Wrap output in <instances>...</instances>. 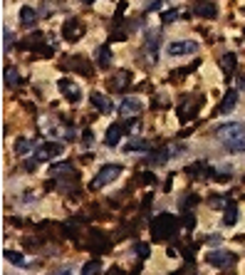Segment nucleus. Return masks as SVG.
Here are the masks:
<instances>
[{
	"label": "nucleus",
	"mask_w": 245,
	"mask_h": 275,
	"mask_svg": "<svg viewBox=\"0 0 245 275\" xmlns=\"http://www.w3.org/2000/svg\"><path fill=\"white\" fill-rule=\"evenodd\" d=\"M149 230H151V238H154V240L163 243V240H171V238L176 235L178 221H176V216H171V213H156V216L151 218V223H149Z\"/></svg>",
	"instance_id": "1"
},
{
	"label": "nucleus",
	"mask_w": 245,
	"mask_h": 275,
	"mask_svg": "<svg viewBox=\"0 0 245 275\" xmlns=\"http://www.w3.org/2000/svg\"><path fill=\"white\" fill-rule=\"evenodd\" d=\"M87 240H89V243H84V245H87V250H92L94 255H102V253H107V250L112 248L109 235H107L104 230H99V228H89Z\"/></svg>",
	"instance_id": "2"
},
{
	"label": "nucleus",
	"mask_w": 245,
	"mask_h": 275,
	"mask_svg": "<svg viewBox=\"0 0 245 275\" xmlns=\"http://www.w3.org/2000/svg\"><path fill=\"white\" fill-rule=\"evenodd\" d=\"M20 47H23V50H33V52H38V55H42V57H52V52H55V47L45 45V35H42V33H33L28 40L20 43Z\"/></svg>",
	"instance_id": "3"
},
{
	"label": "nucleus",
	"mask_w": 245,
	"mask_h": 275,
	"mask_svg": "<svg viewBox=\"0 0 245 275\" xmlns=\"http://www.w3.org/2000/svg\"><path fill=\"white\" fill-rule=\"evenodd\" d=\"M124 171V166L122 164H104L102 169H99V174L94 176V181H92V188H102V186H107V183H112L119 174Z\"/></svg>",
	"instance_id": "4"
},
{
	"label": "nucleus",
	"mask_w": 245,
	"mask_h": 275,
	"mask_svg": "<svg viewBox=\"0 0 245 275\" xmlns=\"http://www.w3.org/2000/svg\"><path fill=\"white\" fill-rule=\"evenodd\" d=\"M205 260H208L213 268L225 270V268H233V265H235L238 255H235V253H230V250H213V253H208V255H205Z\"/></svg>",
	"instance_id": "5"
},
{
	"label": "nucleus",
	"mask_w": 245,
	"mask_h": 275,
	"mask_svg": "<svg viewBox=\"0 0 245 275\" xmlns=\"http://www.w3.org/2000/svg\"><path fill=\"white\" fill-rule=\"evenodd\" d=\"M166 52H168L171 57H178V55H193V52H198V43H193V40H176V43H168Z\"/></svg>",
	"instance_id": "6"
},
{
	"label": "nucleus",
	"mask_w": 245,
	"mask_h": 275,
	"mask_svg": "<svg viewBox=\"0 0 245 275\" xmlns=\"http://www.w3.org/2000/svg\"><path fill=\"white\" fill-rule=\"evenodd\" d=\"M62 67H65V70H70V72H80V75H84V77H89V75H92V65H89V60H87V57H82V55H75V57L65 60V62H62Z\"/></svg>",
	"instance_id": "7"
},
{
	"label": "nucleus",
	"mask_w": 245,
	"mask_h": 275,
	"mask_svg": "<svg viewBox=\"0 0 245 275\" xmlns=\"http://www.w3.org/2000/svg\"><path fill=\"white\" fill-rule=\"evenodd\" d=\"M218 139L225 144V141H233V139H243L245 137V124H225V127H220L218 132Z\"/></svg>",
	"instance_id": "8"
},
{
	"label": "nucleus",
	"mask_w": 245,
	"mask_h": 275,
	"mask_svg": "<svg viewBox=\"0 0 245 275\" xmlns=\"http://www.w3.org/2000/svg\"><path fill=\"white\" fill-rule=\"evenodd\" d=\"M82 35H84V25H82L80 20H67V23L62 25V38H65L67 43H77Z\"/></svg>",
	"instance_id": "9"
},
{
	"label": "nucleus",
	"mask_w": 245,
	"mask_h": 275,
	"mask_svg": "<svg viewBox=\"0 0 245 275\" xmlns=\"http://www.w3.org/2000/svg\"><path fill=\"white\" fill-rule=\"evenodd\" d=\"M57 87H60V92L70 99V102H80V97H82V92H80V87H77V82H72L70 77H62L60 82H57Z\"/></svg>",
	"instance_id": "10"
},
{
	"label": "nucleus",
	"mask_w": 245,
	"mask_h": 275,
	"mask_svg": "<svg viewBox=\"0 0 245 275\" xmlns=\"http://www.w3.org/2000/svg\"><path fill=\"white\" fill-rule=\"evenodd\" d=\"M198 107H201V102H196V99H191V97H186L181 104H178V119L181 122H188V119H193L196 117V112H198Z\"/></svg>",
	"instance_id": "11"
},
{
	"label": "nucleus",
	"mask_w": 245,
	"mask_h": 275,
	"mask_svg": "<svg viewBox=\"0 0 245 275\" xmlns=\"http://www.w3.org/2000/svg\"><path fill=\"white\" fill-rule=\"evenodd\" d=\"M126 132H129V129H126V122H124V124H112V127L107 129V134H104V144H107V146H117Z\"/></svg>",
	"instance_id": "12"
},
{
	"label": "nucleus",
	"mask_w": 245,
	"mask_h": 275,
	"mask_svg": "<svg viewBox=\"0 0 245 275\" xmlns=\"http://www.w3.org/2000/svg\"><path fill=\"white\" fill-rule=\"evenodd\" d=\"M62 144L60 141H45L42 146H40V151H38V159L40 161H50V159H55L57 154H62Z\"/></svg>",
	"instance_id": "13"
},
{
	"label": "nucleus",
	"mask_w": 245,
	"mask_h": 275,
	"mask_svg": "<svg viewBox=\"0 0 245 275\" xmlns=\"http://www.w3.org/2000/svg\"><path fill=\"white\" fill-rule=\"evenodd\" d=\"M129 82H131V75H129L126 70H122V72H117V75L109 80V90H112V92H124V90L129 87Z\"/></svg>",
	"instance_id": "14"
},
{
	"label": "nucleus",
	"mask_w": 245,
	"mask_h": 275,
	"mask_svg": "<svg viewBox=\"0 0 245 275\" xmlns=\"http://www.w3.org/2000/svg\"><path fill=\"white\" fill-rule=\"evenodd\" d=\"M141 99L139 97H124L122 99V104H119V114L122 117H126V114H136V112H141Z\"/></svg>",
	"instance_id": "15"
},
{
	"label": "nucleus",
	"mask_w": 245,
	"mask_h": 275,
	"mask_svg": "<svg viewBox=\"0 0 245 275\" xmlns=\"http://www.w3.org/2000/svg\"><path fill=\"white\" fill-rule=\"evenodd\" d=\"M235 99H238V92H235V90H228L225 97H223V102L218 104L215 112H218V114H228V112H233V109H235Z\"/></svg>",
	"instance_id": "16"
},
{
	"label": "nucleus",
	"mask_w": 245,
	"mask_h": 275,
	"mask_svg": "<svg viewBox=\"0 0 245 275\" xmlns=\"http://www.w3.org/2000/svg\"><path fill=\"white\" fill-rule=\"evenodd\" d=\"M196 15H201V18H205V20H213L215 15H218V10H215V5L213 3H208V0H201V3H196Z\"/></svg>",
	"instance_id": "17"
},
{
	"label": "nucleus",
	"mask_w": 245,
	"mask_h": 275,
	"mask_svg": "<svg viewBox=\"0 0 245 275\" xmlns=\"http://www.w3.org/2000/svg\"><path fill=\"white\" fill-rule=\"evenodd\" d=\"M159 30H149V35H146V52H149V57H151V65L156 62V50H159Z\"/></svg>",
	"instance_id": "18"
},
{
	"label": "nucleus",
	"mask_w": 245,
	"mask_h": 275,
	"mask_svg": "<svg viewBox=\"0 0 245 275\" xmlns=\"http://www.w3.org/2000/svg\"><path fill=\"white\" fill-rule=\"evenodd\" d=\"M3 258L10 260V263L18 265V268H33V263H28V258H25L23 253H18V250H3Z\"/></svg>",
	"instance_id": "19"
},
{
	"label": "nucleus",
	"mask_w": 245,
	"mask_h": 275,
	"mask_svg": "<svg viewBox=\"0 0 245 275\" xmlns=\"http://www.w3.org/2000/svg\"><path fill=\"white\" fill-rule=\"evenodd\" d=\"M89 99H92L94 109H99L102 114H109V112H112V102H109L104 94H99V92H92V97H89Z\"/></svg>",
	"instance_id": "20"
},
{
	"label": "nucleus",
	"mask_w": 245,
	"mask_h": 275,
	"mask_svg": "<svg viewBox=\"0 0 245 275\" xmlns=\"http://www.w3.org/2000/svg\"><path fill=\"white\" fill-rule=\"evenodd\" d=\"M20 23H23L25 28H35V25H38V10H33L30 5H25V8L20 10Z\"/></svg>",
	"instance_id": "21"
},
{
	"label": "nucleus",
	"mask_w": 245,
	"mask_h": 275,
	"mask_svg": "<svg viewBox=\"0 0 245 275\" xmlns=\"http://www.w3.org/2000/svg\"><path fill=\"white\" fill-rule=\"evenodd\" d=\"M235 221H238V203L230 198L228 206H225V213H223V223L225 226H235Z\"/></svg>",
	"instance_id": "22"
},
{
	"label": "nucleus",
	"mask_w": 245,
	"mask_h": 275,
	"mask_svg": "<svg viewBox=\"0 0 245 275\" xmlns=\"http://www.w3.org/2000/svg\"><path fill=\"white\" fill-rule=\"evenodd\" d=\"M3 77H5V85H8V87H18V85H23V77L18 75V70H15L13 65H8V67H5Z\"/></svg>",
	"instance_id": "23"
},
{
	"label": "nucleus",
	"mask_w": 245,
	"mask_h": 275,
	"mask_svg": "<svg viewBox=\"0 0 245 275\" xmlns=\"http://www.w3.org/2000/svg\"><path fill=\"white\" fill-rule=\"evenodd\" d=\"M97 60H99L97 65H99L102 70H107V67L112 65V50H109V45H102V47H99V52H97Z\"/></svg>",
	"instance_id": "24"
},
{
	"label": "nucleus",
	"mask_w": 245,
	"mask_h": 275,
	"mask_svg": "<svg viewBox=\"0 0 245 275\" xmlns=\"http://www.w3.org/2000/svg\"><path fill=\"white\" fill-rule=\"evenodd\" d=\"M235 65H238V57H235L233 52H225V55L220 57V67H223L225 75H230V72L235 70Z\"/></svg>",
	"instance_id": "25"
},
{
	"label": "nucleus",
	"mask_w": 245,
	"mask_h": 275,
	"mask_svg": "<svg viewBox=\"0 0 245 275\" xmlns=\"http://www.w3.org/2000/svg\"><path fill=\"white\" fill-rule=\"evenodd\" d=\"M124 149H126V151H149V149H151V144H149V141H144V139H131Z\"/></svg>",
	"instance_id": "26"
},
{
	"label": "nucleus",
	"mask_w": 245,
	"mask_h": 275,
	"mask_svg": "<svg viewBox=\"0 0 245 275\" xmlns=\"http://www.w3.org/2000/svg\"><path fill=\"white\" fill-rule=\"evenodd\" d=\"M99 273H102V263L99 260H89L82 268V275H99Z\"/></svg>",
	"instance_id": "27"
},
{
	"label": "nucleus",
	"mask_w": 245,
	"mask_h": 275,
	"mask_svg": "<svg viewBox=\"0 0 245 275\" xmlns=\"http://www.w3.org/2000/svg\"><path fill=\"white\" fill-rule=\"evenodd\" d=\"M13 30L10 28H3V52H10L13 50Z\"/></svg>",
	"instance_id": "28"
},
{
	"label": "nucleus",
	"mask_w": 245,
	"mask_h": 275,
	"mask_svg": "<svg viewBox=\"0 0 245 275\" xmlns=\"http://www.w3.org/2000/svg\"><path fill=\"white\" fill-rule=\"evenodd\" d=\"M30 149H33V141H30V139H18V141H15V154L23 156V154H28Z\"/></svg>",
	"instance_id": "29"
},
{
	"label": "nucleus",
	"mask_w": 245,
	"mask_h": 275,
	"mask_svg": "<svg viewBox=\"0 0 245 275\" xmlns=\"http://www.w3.org/2000/svg\"><path fill=\"white\" fill-rule=\"evenodd\" d=\"M228 151H245V137L243 139H233V141H225L223 144Z\"/></svg>",
	"instance_id": "30"
},
{
	"label": "nucleus",
	"mask_w": 245,
	"mask_h": 275,
	"mask_svg": "<svg viewBox=\"0 0 245 275\" xmlns=\"http://www.w3.org/2000/svg\"><path fill=\"white\" fill-rule=\"evenodd\" d=\"M230 198H223V196H208V206L210 208H225Z\"/></svg>",
	"instance_id": "31"
},
{
	"label": "nucleus",
	"mask_w": 245,
	"mask_h": 275,
	"mask_svg": "<svg viewBox=\"0 0 245 275\" xmlns=\"http://www.w3.org/2000/svg\"><path fill=\"white\" fill-rule=\"evenodd\" d=\"M178 18H181V10H166V13H161V23L163 25H168V23H173Z\"/></svg>",
	"instance_id": "32"
},
{
	"label": "nucleus",
	"mask_w": 245,
	"mask_h": 275,
	"mask_svg": "<svg viewBox=\"0 0 245 275\" xmlns=\"http://www.w3.org/2000/svg\"><path fill=\"white\" fill-rule=\"evenodd\" d=\"M55 134H57L60 139H75V134H77V132H75L72 127H57V129H55Z\"/></svg>",
	"instance_id": "33"
},
{
	"label": "nucleus",
	"mask_w": 245,
	"mask_h": 275,
	"mask_svg": "<svg viewBox=\"0 0 245 275\" xmlns=\"http://www.w3.org/2000/svg\"><path fill=\"white\" fill-rule=\"evenodd\" d=\"M146 161H149V164H166V161H168V151H156V154H151Z\"/></svg>",
	"instance_id": "34"
},
{
	"label": "nucleus",
	"mask_w": 245,
	"mask_h": 275,
	"mask_svg": "<svg viewBox=\"0 0 245 275\" xmlns=\"http://www.w3.org/2000/svg\"><path fill=\"white\" fill-rule=\"evenodd\" d=\"M52 174H75V169H72V164L62 161V164H52Z\"/></svg>",
	"instance_id": "35"
},
{
	"label": "nucleus",
	"mask_w": 245,
	"mask_h": 275,
	"mask_svg": "<svg viewBox=\"0 0 245 275\" xmlns=\"http://www.w3.org/2000/svg\"><path fill=\"white\" fill-rule=\"evenodd\" d=\"M136 181H139V183L151 186V183H156V176H154L151 171H141V174H136Z\"/></svg>",
	"instance_id": "36"
},
{
	"label": "nucleus",
	"mask_w": 245,
	"mask_h": 275,
	"mask_svg": "<svg viewBox=\"0 0 245 275\" xmlns=\"http://www.w3.org/2000/svg\"><path fill=\"white\" fill-rule=\"evenodd\" d=\"M178 203H181V211L186 213V211H191V208L198 203V196H193V193H191V196H186V198H183V201H178Z\"/></svg>",
	"instance_id": "37"
},
{
	"label": "nucleus",
	"mask_w": 245,
	"mask_h": 275,
	"mask_svg": "<svg viewBox=\"0 0 245 275\" xmlns=\"http://www.w3.org/2000/svg\"><path fill=\"white\" fill-rule=\"evenodd\" d=\"M134 253H136L139 258H149V253H151V245H149V243H136V245H134Z\"/></svg>",
	"instance_id": "38"
},
{
	"label": "nucleus",
	"mask_w": 245,
	"mask_h": 275,
	"mask_svg": "<svg viewBox=\"0 0 245 275\" xmlns=\"http://www.w3.org/2000/svg\"><path fill=\"white\" fill-rule=\"evenodd\" d=\"M62 233L70 235V238H75V235H77V221H67V223L62 226Z\"/></svg>",
	"instance_id": "39"
},
{
	"label": "nucleus",
	"mask_w": 245,
	"mask_h": 275,
	"mask_svg": "<svg viewBox=\"0 0 245 275\" xmlns=\"http://www.w3.org/2000/svg\"><path fill=\"white\" fill-rule=\"evenodd\" d=\"M183 226H186L188 230H193V228H196V218H193V213H191V211H186V216H183Z\"/></svg>",
	"instance_id": "40"
},
{
	"label": "nucleus",
	"mask_w": 245,
	"mask_h": 275,
	"mask_svg": "<svg viewBox=\"0 0 245 275\" xmlns=\"http://www.w3.org/2000/svg\"><path fill=\"white\" fill-rule=\"evenodd\" d=\"M119 40L124 43V40H126V33H112V38H109V43H119Z\"/></svg>",
	"instance_id": "41"
},
{
	"label": "nucleus",
	"mask_w": 245,
	"mask_h": 275,
	"mask_svg": "<svg viewBox=\"0 0 245 275\" xmlns=\"http://www.w3.org/2000/svg\"><path fill=\"white\" fill-rule=\"evenodd\" d=\"M107 275H126V273H124V270H122L119 265H112V268L107 270Z\"/></svg>",
	"instance_id": "42"
},
{
	"label": "nucleus",
	"mask_w": 245,
	"mask_h": 275,
	"mask_svg": "<svg viewBox=\"0 0 245 275\" xmlns=\"http://www.w3.org/2000/svg\"><path fill=\"white\" fill-rule=\"evenodd\" d=\"M151 107H154V109H159V107H166V97H156Z\"/></svg>",
	"instance_id": "43"
},
{
	"label": "nucleus",
	"mask_w": 245,
	"mask_h": 275,
	"mask_svg": "<svg viewBox=\"0 0 245 275\" xmlns=\"http://www.w3.org/2000/svg\"><path fill=\"white\" fill-rule=\"evenodd\" d=\"M38 161H40V159H30V161L25 164V171H35V166H38Z\"/></svg>",
	"instance_id": "44"
},
{
	"label": "nucleus",
	"mask_w": 245,
	"mask_h": 275,
	"mask_svg": "<svg viewBox=\"0 0 245 275\" xmlns=\"http://www.w3.org/2000/svg\"><path fill=\"white\" fill-rule=\"evenodd\" d=\"M220 240H223L220 235H208V238H205V243H210V245H218Z\"/></svg>",
	"instance_id": "45"
},
{
	"label": "nucleus",
	"mask_w": 245,
	"mask_h": 275,
	"mask_svg": "<svg viewBox=\"0 0 245 275\" xmlns=\"http://www.w3.org/2000/svg\"><path fill=\"white\" fill-rule=\"evenodd\" d=\"M124 10H126V3H119V8H117V18H122Z\"/></svg>",
	"instance_id": "46"
},
{
	"label": "nucleus",
	"mask_w": 245,
	"mask_h": 275,
	"mask_svg": "<svg viewBox=\"0 0 245 275\" xmlns=\"http://www.w3.org/2000/svg\"><path fill=\"white\" fill-rule=\"evenodd\" d=\"M161 3H163V0H154V3L149 5V10H159V8H161Z\"/></svg>",
	"instance_id": "47"
},
{
	"label": "nucleus",
	"mask_w": 245,
	"mask_h": 275,
	"mask_svg": "<svg viewBox=\"0 0 245 275\" xmlns=\"http://www.w3.org/2000/svg\"><path fill=\"white\" fill-rule=\"evenodd\" d=\"M92 139H94L92 132H84V144H92Z\"/></svg>",
	"instance_id": "48"
},
{
	"label": "nucleus",
	"mask_w": 245,
	"mask_h": 275,
	"mask_svg": "<svg viewBox=\"0 0 245 275\" xmlns=\"http://www.w3.org/2000/svg\"><path fill=\"white\" fill-rule=\"evenodd\" d=\"M55 275H72V268H65V270H60V273H55Z\"/></svg>",
	"instance_id": "49"
},
{
	"label": "nucleus",
	"mask_w": 245,
	"mask_h": 275,
	"mask_svg": "<svg viewBox=\"0 0 245 275\" xmlns=\"http://www.w3.org/2000/svg\"><path fill=\"white\" fill-rule=\"evenodd\" d=\"M238 85H240V90L245 92V77H240V80H238Z\"/></svg>",
	"instance_id": "50"
},
{
	"label": "nucleus",
	"mask_w": 245,
	"mask_h": 275,
	"mask_svg": "<svg viewBox=\"0 0 245 275\" xmlns=\"http://www.w3.org/2000/svg\"><path fill=\"white\" fill-rule=\"evenodd\" d=\"M80 3H84V5H89V3H94V0H80Z\"/></svg>",
	"instance_id": "51"
},
{
	"label": "nucleus",
	"mask_w": 245,
	"mask_h": 275,
	"mask_svg": "<svg viewBox=\"0 0 245 275\" xmlns=\"http://www.w3.org/2000/svg\"><path fill=\"white\" fill-rule=\"evenodd\" d=\"M243 35H245V28H243Z\"/></svg>",
	"instance_id": "52"
}]
</instances>
